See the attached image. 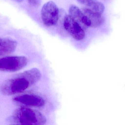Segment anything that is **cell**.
I'll list each match as a JSON object with an SVG mask.
<instances>
[{"label": "cell", "instance_id": "1", "mask_svg": "<svg viewBox=\"0 0 125 125\" xmlns=\"http://www.w3.org/2000/svg\"><path fill=\"white\" fill-rule=\"evenodd\" d=\"M42 74L37 68H33L4 81L0 86V92L4 95L21 93L37 83Z\"/></svg>", "mask_w": 125, "mask_h": 125}, {"label": "cell", "instance_id": "2", "mask_svg": "<svg viewBox=\"0 0 125 125\" xmlns=\"http://www.w3.org/2000/svg\"><path fill=\"white\" fill-rule=\"evenodd\" d=\"M16 124L22 125H43L46 122L45 117L41 112L27 106L17 109L12 116Z\"/></svg>", "mask_w": 125, "mask_h": 125}, {"label": "cell", "instance_id": "3", "mask_svg": "<svg viewBox=\"0 0 125 125\" xmlns=\"http://www.w3.org/2000/svg\"><path fill=\"white\" fill-rule=\"evenodd\" d=\"M60 10L56 4L50 1L43 5L41 11L43 23L46 26H52L57 24L59 20Z\"/></svg>", "mask_w": 125, "mask_h": 125}, {"label": "cell", "instance_id": "4", "mask_svg": "<svg viewBox=\"0 0 125 125\" xmlns=\"http://www.w3.org/2000/svg\"><path fill=\"white\" fill-rule=\"evenodd\" d=\"M28 64V59L24 56L8 57L0 59V71L14 72L20 70Z\"/></svg>", "mask_w": 125, "mask_h": 125}, {"label": "cell", "instance_id": "5", "mask_svg": "<svg viewBox=\"0 0 125 125\" xmlns=\"http://www.w3.org/2000/svg\"><path fill=\"white\" fill-rule=\"evenodd\" d=\"M16 102L27 107H42L46 103L45 98L39 94L28 92L22 94L14 98Z\"/></svg>", "mask_w": 125, "mask_h": 125}, {"label": "cell", "instance_id": "6", "mask_svg": "<svg viewBox=\"0 0 125 125\" xmlns=\"http://www.w3.org/2000/svg\"><path fill=\"white\" fill-rule=\"evenodd\" d=\"M63 25L66 31L76 40H81L85 37V32L82 27L70 15H65Z\"/></svg>", "mask_w": 125, "mask_h": 125}, {"label": "cell", "instance_id": "7", "mask_svg": "<svg viewBox=\"0 0 125 125\" xmlns=\"http://www.w3.org/2000/svg\"><path fill=\"white\" fill-rule=\"evenodd\" d=\"M70 15L81 26H90L91 23L88 18L78 7L75 5L70 6L69 10Z\"/></svg>", "mask_w": 125, "mask_h": 125}, {"label": "cell", "instance_id": "8", "mask_svg": "<svg viewBox=\"0 0 125 125\" xmlns=\"http://www.w3.org/2000/svg\"><path fill=\"white\" fill-rule=\"evenodd\" d=\"M81 10L90 21V26L97 28L104 23L105 19L102 14L92 11L87 8H83Z\"/></svg>", "mask_w": 125, "mask_h": 125}, {"label": "cell", "instance_id": "9", "mask_svg": "<svg viewBox=\"0 0 125 125\" xmlns=\"http://www.w3.org/2000/svg\"><path fill=\"white\" fill-rule=\"evenodd\" d=\"M15 41L8 38H0V56L7 55L13 53L17 47Z\"/></svg>", "mask_w": 125, "mask_h": 125}, {"label": "cell", "instance_id": "10", "mask_svg": "<svg viewBox=\"0 0 125 125\" xmlns=\"http://www.w3.org/2000/svg\"><path fill=\"white\" fill-rule=\"evenodd\" d=\"M80 3L87 7L88 9L98 13L102 14L105 9L104 5L97 0H77Z\"/></svg>", "mask_w": 125, "mask_h": 125}, {"label": "cell", "instance_id": "11", "mask_svg": "<svg viewBox=\"0 0 125 125\" xmlns=\"http://www.w3.org/2000/svg\"><path fill=\"white\" fill-rule=\"evenodd\" d=\"M29 3L33 6H39L42 3V0H28Z\"/></svg>", "mask_w": 125, "mask_h": 125}, {"label": "cell", "instance_id": "12", "mask_svg": "<svg viewBox=\"0 0 125 125\" xmlns=\"http://www.w3.org/2000/svg\"><path fill=\"white\" fill-rule=\"evenodd\" d=\"M14 0L15 1H17L18 2H21L23 1V0Z\"/></svg>", "mask_w": 125, "mask_h": 125}]
</instances>
